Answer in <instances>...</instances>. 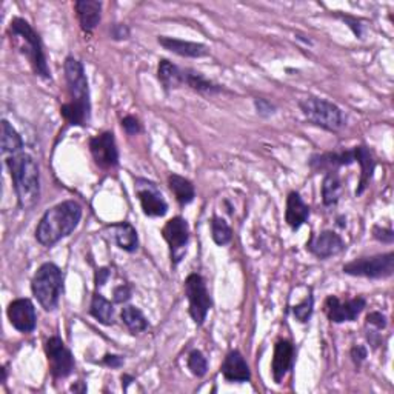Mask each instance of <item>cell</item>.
I'll return each mask as SVG.
<instances>
[{
	"label": "cell",
	"instance_id": "6da1fadb",
	"mask_svg": "<svg viewBox=\"0 0 394 394\" xmlns=\"http://www.w3.org/2000/svg\"><path fill=\"white\" fill-rule=\"evenodd\" d=\"M64 71L68 102L60 107V115L69 125L86 127L91 120V100L83 65L74 57H66Z\"/></svg>",
	"mask_w": 394,
	"mask_h": 394
},
{
	"label": "cell",
	"instance_id": "7a4b0ae2",
	"mask_svg": "<svg viewBox=\"0 0 394 394\" xmlns=\"http://www.w3.org/2000/svg\"><path fill=\"white\" fill-rule=\"evenodd\" d=\"M10 170L17 202L23 212H30L40 199V173L39 165L28 153H17L6 159Z\"/></svg>",
	"mask_w": 394,
	"mask_h": 394
},
{
	"label": "cell",
	"instance_id": "3957f363",
	"mask_svg": "<svg viewBox=\"0 0 394 394\" xmlns=\"http://www.w3.org/2000/svg\"><path fill=\"white\" fill-rule=\"evenodd\" d=\"M82 219V207L74 200H65L50 208L36 228V239L43 247H52L71 234Z\"/></svg>",
	"mask_w": 394,
	"mask_h": 394
},
{
	"label": "cell",
	"instance_id": "277c9868",
	"mask_svg": "<svg viewBox=\"0 0 394 394\" xmlns=\"http://www.w3.org/2000/svg\"><path fill=\"white\" fill-rule=\"evenodd\" d=\"M10 36L11 40L19 50L22 54L28 59L31 64L34 73H36L42 79H51V71L48 68L45 51H43L42 40L39 34L33 30V26L21 17H16L11 21L10 25Z\"/></svg>",
	"mask_w": 394,
	"mask_h": 394
},
{
	"label": "cell",
	"instance_id": "5b68a950",
	"mask_svg": "<svg viewBox=\"0 0 394 394\" xmlns=\"http://www.w3.org/2000/svg\"><path fill=\"white\" fill-rule=\"evenodd\" d=\"M31 291L45 311L56 310L64 294V273L56 264L40 265L31 280Z\"/></svg>",
	"mask_w": 394,
	"mask_h": 394
},
{
	"label": "cell",
	"instance_id": "8992f818",
	"mask_svg": "<svg viewBox=\"0 0 394 394\" xmlns=\"http://www.w3.org/2000/svg\"><path fill=\"white\" fill-rule=\"evenodd\" d=\"M299 108L313 125L332 131V133H336L345 125L342 110L330 100L320 98H306L299 102Z\"/></svg>",
	"mask_w": 394,
	"mask_h": 394
},
{
	"label": "cell",
	"instance_id": "52a82bcc",
	"mask_svg": "<svg viewBox=\"0 0 394 394\" xmlns=\"http://www.w3.org/2000/svg\"><path fill=\"white\" fill-rule=\"evenodd\" d=\"M344 273L356 277L385 279L394 273V253L378 255L371 257H361L344 265Z\"/></svg>",
	"mask_w": 394,
	"mask_h": 394
},
{
	"label": "cell",
	"instance_id": "ba28073f",
	"mask_svg": "<svg viewBox=\"0 0 394 394\" xmlns=\"http://www.w3.org/2000/svg\"><path fill=\"white\" fill-rule=\"evenodd\" d=\"M185 294L190 303V316L197 327L204 325L208 311L212 310L213 301L207 290V284L200 274L192 273L185 280Z\"/></svg>",
	"mask_w": 394,
	"mask_h": 394
},
{
	"label": "cell",
	"instance_id": "9c48e42d",
	"mask_svg": "<svg viewBox=\"0 0 394 394\" xmlns=\"http://www.w3.org/2000/svg\"><path fill=\"white\" fill-rule=\"evenodd\" d=\"M50 371L54 379H66L74 371V357L65 342L59 336H52L45 342Z\"/></svg>",
	"mask_w": 394,
	"mask_h": 394
},
{
	"label": "cell",
	"instance_id": "30bf717a",
	"mask_svg": "<svg viewBox=\"0 0 394 394\" xmlns=\"http://www.w3.org/2000/svg\"><path fill=\"white\" fill-rule=\"evenodd\" d=\"M162 236L170 245V255H171V264L176 267L180 264L187 253V245L190 241V226L183 217L178 216L170 219L162 228Z\"/></svg>",
	"mask_w": 394,
	"mask_h": 394
},
{
	"label": "cell",
	"instance_id": "8fae6325",
	"mask_svg": "<svg viewBox=\"0 0 394 394\" xmlns=\"http://www.w3.org/2000/svg\"><path fill=\"white\" fill-rule=\"evenodd\" d=\"M90 151L94 162L103 170L116 168L119 165V150L115 133L105 131L90 140Z\"/></svg>",
	"mask_w": 394,
	"mask_h": 394
},
{
	"label": "cell",
	"instance_id": "7c38bea8",
	"mask_svg": "<svg viewBox=\"0 0 394 394\" xmlns=\"http://www.w3.org/2000/svg\"><path fill=\"white\" fill-rule=\"evenodd\" d=\"M323 306H325V314L331 322H353L359 318V314L364 311L366 306V299L362 296H357L354 299L342 302L339 301L336 296H328Z\"/></svg>",
	"mask_w": 394,
	"mask_h": 394
},
{
	"label": "cell",
	"instance_id": "4fadbf2b",
	"mask_svg": "<svg viewBox=\"0 0 394 394\" xmlns=\"http://www.w3.org/2000/svg\"><path fill=\"white\" fill-rule=\"evenodd\" d=\"M137 196L144 214L148 217H163L168 213V204L157 190L154 183L139 179L137 180Z\"/></svg>",
	"mask_w": 394,
	"mask_h": 394
},
{
	"label": "cell",
	"instance_id": "5bb4252c",
	"mask_svg": "<svg viewBox=\"0 0 394 394\" xmlns=\"http://www.w3.org/2000/svg\"><path fill=\"white\" fill-rule=\"evenodd\" d=\"M8 319L11 325L21 332H31L37 325V314L30 299H16L8 305Z\"/></svg>",
	"mask_w": 394,
	"mask_h": 394
},
{
	"label": "cell",
	"instance_id": "9a60e30c",
	"mask_svg": "<svg viewBox=\"0 0 394 394\" xmlns=\"http://www.w3.org/2000/svg\"><path fill=\"white\" fill-rule=\"evenodd\" d=\"M306 250L318 259H328L340 255L345 250V242L337 233L327 230L313 236L310 242L306 243Z\"/></svg>",
	"mask_w": 394,
	"mask_h": 394
},
{
	"label": "cell",
	"instance_id": "2e32d148",
	"mask_svg": "<svg viewBox=\"0 0 394 394\" xmlns=\"http://www.w3.org/2000/svg\"><path fill=\"white\" fill-rule=\"evenodd\" d=\"M294 362V347L288 340H277L274 347L273 362H271V373L276 383L284 381L285 376L293 369Z\"/></svg>",
	"mask_w": 394,
	"mask_h": 394
},
{
	"label": "cell",
	"instance_id": "e0dca14e",
	"mask_svg": "<svg viewBox=\"0 0 394 394\" xmlns=\"http://www.w3.org/2000/svg\"><path fill=\"white\" fill-rule=\"evenodd\" d=\"M221 371L224 374V378L228 382L242 383V382H248L251 379L250 366L247 361H245L242 353L238 352V349H233V352L226 354Z\"/></svg>",
	"mask_w": 394,
	"mask_h": 394
},
{
	"label": "cell",
	"instance_id": "ac0fdd59",
	"mask_svg": "<svg viewBox=\"0 0 394 394\" xmlns=\"http://www.w3.org/2000/svg\"><path fill=\"white\" fill-rule=\"evenodd\" d=\"M356 162L354 148L340 153H325L313 156L310 165L316 171H337L340 166H348Z\"/></svg>",
	"mask_w": 394,
	"mask_h": 394
},
{
	"label": "cell",
	"instance_id": "d6986e66",
	"mask_svg": "<svg viewBox=\"0 0 394 394\" xmlns=\"http://www.w3.org/2000/svg\"><path fill=\"white\" fill-rule=\"evenodd\" d=\"M74 8L81 28L85 33H93L102 19V2H98V0H77Z\"/></svg>",
	"mask_w": 394,
	"mask_h": 394
},
{
	"label": "cell",
	"instance_id": "ffe728a7",
	"mask_svg": "<svg viewBox=\"0 0 394 394\" xmlns=\"http://www.w3.org/2000/svg\"><path fill=\"white\" fill-rule=\"evenodd\" d=\"M310 217V207L303 202V199L297 191H291L286 197V212L285 221L290 225L293 231H297L301 226L308 221Z\"/></svg>",
	"mask_w": 394,
	"mask_h": 394
},
{
	"label": "cell",
	"instance_id": "44dd1931",
	"mask_svg": "<svg viewBox=\"0 0 394 394\" xmlns=\"http://www.w3.org/2000/svg\"><path fill=\"white\" fill-rule=\"evenodd\" d=\"M157 42L161 45L168 50L174 54L182 56V57H191V59H199L204 57L208 54V48L204 45V43H197V42H188V40H180V39H173V37H159Z\"/></svg>",
	"mask_w": 394,
	"mask_h": 394
},
{
	"label": "cell",
	"instance_id": "7402d4cb",
	"mask_svg": "<svg viewBox=\"0 0 394 394\" xmlns=\"http://www.w3.org/2000/svg\"><path fill=\"white\" fill-rule=\"evenodd\" d=\"M354 153H356V162L361 165V180H359L356 196H361L362 192L366 190V187L370 185V182L373 179V173L376 170V162L373 159L370 148H366L365 145L354 146Z\"/></svg>",
	"mask_w": 394,
	"mask_h": 394
},
{
	"label": "cell",
	"instance_id": "603a6c76",
	"mask_svg": "<svg viewBox=\"0 0 394 394\" xmlns=\"http://www.w3.org/2000/svg\"><path fill=\"white\" fill-rule=\"evenodd\" d=\"M112 238L120 250H124L127 253H133L139 247V238L137 231L133 225L129 222H120L111 225Z\"/></svg>",
	"mask_w": 394,
	"mask_h": 394
},
{
	"label": "cell",
	"instance_id": "cb8c5ba5",
	"mask_svg": "<svg viewBox=\"0 0 394 394\" xmlns=\"http://www.w3.org/2000/svg\"><path fill=\"white\" fill-rule=\"evenodd\" d=\"M182 85L190 86L191 90H195L197 93L202 94H216L224 91V88L221 85H216L214 82L208 81V79L200 74L195 69H182Z\"/></svg>",
	"mask_w": 394,
	"mask_h": 394
},
{
	"label": "cell",
	"instance_id": "d4e9b609",
	"mask_svg": "<svg viewBox=\"0 0 394 394\" xmlns=\"http://www.w3.org/2000/svg\"><path fill=\"white\" fill-rule=\"evenodd\" d=\"M168 187L182 207L191 204L196 197L195 185L188 179L179 176V174H170Z\"/></svg>",
	"mask_w": 394,
	"mask_h": 394
},
{
	"label": "cell",
	"instance_id": "484cf974",
	"mask_svg": "<svg viewBox=\"0 0 394 394\" xmlns=\"http://www.w3.org/2000/svg\"><path fill=\"white\" fill-rule=\"evenodd\" d=\"M157 77L166 91L182 86V68L170 62L168 59H162L157 66Z\"/></svg>",
	"mask_w": 394,
	"mask_h": 394
},
{
	"label": "cell",
	"instance_id": "4316f807",
	"mask_svg": "<svg viewBox=\"0 0 394 394\" xmlns=\"http://www.w3.org/2000/svg\"><path fill=\"white\" fill-rule=\"evenodd\" d=\"M342 196V180L337 171H328L322 182V200L323 205L335 207Z\"/></svg>",
	"mask_w": 394,
	"mask_h": 394
},
{
	"label": "cell",
	"instance_id": "83f0119b",
	"mask_svg": "<svg viewBox=\"0 0 394 394\" xmlns=\"http://www.w3.org/2000/svg\"><path fill=\"white\" fill-rule=\"evenodd\" d=\"M90 314L102 325H112V322H115V306L108 299H105L100 293H95L93 296Z\"/></svg>",
	"mask_w": 394,
	"mask_h": 394
},
{
	"label": "cell",
	"instance_id": "f1b7e54d",
	"mask_svg": "<svg viewBox=\"0 0 394 394\" xmlns=\"http://www.w3.org/2000/svg\"><path fill=\"white\" fill-rule=\"evenodd\" d=\"M23 148V140L16 128L8 120H2V153L17 154Z\"/></svg>",
	"mask_w": 394,
	"mask_h": 394
},
{
	"label": "cell",
	"instance_id": "f546056e",
	"mask_svg": "<svg viewBox=\"0 0 394 394\" xmlns=\"http://www.w3.org/2000/svg\"><path fill=\"white\" fill-rule=\"evenodd\" d=\"M120 318L122 322L125 323L127 328L133 332V335H137V332H142L148 328V320L137 306H131V305L125 306L120 313Z\"/></svg>",
	"mask_w": 394,
	"mask_h": 394
},
{
	"label": "cell",
	"instance_id": "4dcf8cb0",
	"mask_svg": "<svg viewBox=\"0 0 394 394\" xmlns=\"http://www.w3.org/2000/svg\"><path fill=\"white\" fill-rule=\"evenodd\" d=\"M212 238L219 247H225V245H228L231 242L233 230L222 217L214 216L212 219Z\"/></svg>",
	"mask_w": 394,
	"mask_h": 394
},
{
	"label": "cell",
	"instance_id": "1f68e13d",
	"mask_svg": "<svg viewBox=\"0 0 394 394\" xmlns=\"http://www.w3.org/2000/svg\"><path fill=\"white\" fill-rule=\"evenodd\" d=\"M188 369L196 376V378H204L208 371V361L202 352L192 349L188 356Z\"/></svg>",
	"mask_w": 394,
	"mask_h": 394
},
{
	"label": "cell",
	"instance_id": "d6a6232c",
	"mask_svg": "<svg viewBox=\"0 0 394 394\" xmlns=\"http://www.w3.org/2000/svg\"><path fill=\"white\" fill-rule=\"evenodd\" d=\"M313 308H314V297H313V294H308L305 297L303 302L293 306V314L297 320L305 323L310 320L311 314H313Z\"/></svg>",
	"mask_w": 394,
	"mask_h": 394
},
{
	"label": "cell",
	"instance_id": "836d02e7",
	"mask_svg": "<svg viewBox=\"0 0 394 394\" xmlns=\"http://www.w3.org/2000/svg\"><path fill=\"white\" fill-rule=\"evenodd\" d=\"M122 128H124V131L128 136H136L142 131L140 122L134 116H127L122 119Z\"/></svg>",
	"mask_w": 394,
	"mask_h": 394
},
{
	"label": "cell",
	"instance_id": "e575fe53",
	"mask_svg": "<svg viewBox=\"0 0 394 394\" xmlns=\"http://www.w3.org/2000/svg\"><path fill=\"white\" fill-rule=\"evenodd\" d=\"M255 107H256L259 115L264 116V117H268L271 115H274V111H276L274 105L271 103L270 100H267V99H255Z\"/></svg>",
	"mask_w": 394,
	"mask_h": 394
},
{
	"label": "cell",
	"instance_id": "d590c367",
	"mask_svg": "<svg viewBox=\"0 0 394 394\" xmlns=\"http://www.w3.org/2000/svg\"><path fill=\"white\" fill-rule=\"evenodd\" d=\"M112 296H115L116 303H125L131 299V286L127 285V284H122V285L115 288Z\"/></svg>",
	"mask_w": 394,
	"mask_h": 394
},
{
	"label": "cell",
	"instance_id": "8d00e7d4",
	"mask_svg": "<svg viewBox=\"0 0 394 394\" xmlns=\"http://www.w3.org/2000/svg\"><path fill=\"white\" fill-rule=\"evenodd\" d=\"M373 234H374V238L382 243L394 242V231L391 228H381V226H374Z\"/></svg>",
	"mask_w": 394,
	"mask_h": 394
},
{
	"label": "cell",
	"instance_id": "74e56055",
	"mask_svg": "<svg viewBox=\"0 0 394 394\" xmlns=\"http://www.w3.org/2000/svg\"><path fill=\"white\" fill-rule=\"evenodd\" d=\"M366 322H369L370 325L376 327L378 330H383L385 327H387V318H385L383 314L379 313V311L370 313L369 316H366Z\"/></svg>",
	"mask_w": 394,
	"mask_h": 394
},
{
	"label": "cell",
	"instance_id": "f35d334b",
	"mask_svg": "<svg viewBox=\"0 0 394 394\" xmlns=\"http://www.w3.org/2000/svg\"><path fill=\"white\" fill-rule=\"evenodd\" d=\"M111 36L115 40H125L129 37V28L124 23H116L111 28Z\"/></svg>",
	"mask_w": 394,
	"mask_h": 394
},
{
	"label": "cell",
	"instance_id": "ab89813d",
	"mask_svg": "<svg viewBox=\"0 0 394 394\" xmlns=\"http://www.w3.org/2000/svg\"><path fill=\"white\" fill-rule=\"evenodd\" d=\"M349 354H352V359H353V362L356 366H361V364L365 361L366 359V348L364 345H356L352 348V352H349Z\"/></svg>",
	"mask_w": 394,
	"mask_h": 394
},
{
	"label": "cell",
	"instance_id": "60d3db41",
	"mask_svg": "<svg viewBox=\"0 0 394 394\" xmlns=\"http://www.w3.org/2000/svg\"><path fill=\"white\" fill-rule=\"evenodd\" d=\"M102 364L111 366V369H120V366L124 365V357L117 354H105V357L102 359Z\"/></svg>",
	"mask_w": 394,
	"mask_h": 394
},
{
	"label": "cell",
	"instance_id": "b9f144b4",
	"mask_svg": "<svg viewBox=\"0 0 394 394\" xmlns=\"http://www.w3.org/2000/svg\"><path fill=\"white\" fill-rule=\"evenodd\" d=\"M110 277V270L108 268H99L95 271V286H102L105 285Z\"/></svg>",
	"mask_w": 394,
	"mask_h": 394
},
{
	"label": "cell",
	"instance_id": "7bdbcfd3",
	"mask_svg": "<svg viewBox=\"0 0 394 394\" xmlns=\"http://www.w3.org/2000/svg\"><path fill=\"white\" fill-rule=\"evenodd\" d=\"M344 21L348 23V26L353 30V33L356 34L357 37H362V25H361V22L356 21V19H352V17H344Z\"/></svg>",
	"mask_w": 394,
	"mask_h": 394
},
{
	"label": "cell",
	"instance_id": "ee69618b",
	"mask_svg": "<svg viewBox=\"0 0 394 394\" xmlns=\"http://www.w3.org/2000/svg\"><path fill=\"white\" fill-rule=\"evenodd\" d=\"M69 390H71L73 393H86V385L83 382H77Z\"/></svg>",
	"mask_w": 394,
	"mask_h": 394
},
{
	"label": "cell",
	"instance_id": "f6af8a7d",
	"mask_svg": "<svg viewBox=\"0 0 394 394\" xmlns=\"http://www.w3.org/2000/svg\"><path fill=\"white\" fill-rule=\"evenodd\" d=\"M131 382H134L133 376H129V374H124V376H122V387H124V390L128 388V385H129Z\"/></svg>",
	"mask_w": 394,
	"mask_h": 394
},
{
	"label": "cell",
	"instance_id": "bcb514c9",
	"mask_svg": "<svg viewBox=\"0 0 394 394\" xmlns=\"http://www.w3.org/2000/svg\"><path fill=\"white\" fill-rule=\"evenodd\" d=\"M5 381H6V369L4 366V369H2V383H5Z\"/></svg>",
	"mask_w": 394,
	"mask_h": 394
}]
</instances>
